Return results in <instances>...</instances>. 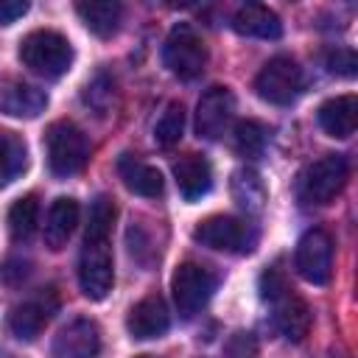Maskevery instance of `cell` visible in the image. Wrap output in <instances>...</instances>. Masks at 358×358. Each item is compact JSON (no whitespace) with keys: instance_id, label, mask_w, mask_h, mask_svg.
Wrapping results in <instances>:
<instances>
[{"instance_id":"cell-13","label":"cell","mask_w":358,"mask_h":358,"mask_svg":"<svg viewBox=\"0 0 358 358\" xmlns=\"http://www.w3.org/2000/svg\"><path fill=\"white\" fill-rule=\"evenodd\" d=\"M235 112V98L227 87H213L199 98L196 106V131L204 140H218Z\"/></svg>"},{"instance_id":"cell-3","label":"cell","mask_w":358,"mask_h":358,"mask_svg":"<svg viewBox=\"0 0 358 358\" xmlns=\"http://www.w3.org/2000/svg\"><path fill=\"white\" fill-rule=\"evenodd\" d=\"M20 62L42 78H59L73 64V48L67 42V36H62L59 31L39 28V31H31L28 36H22Z\"/></svg>"},{"instance_id":"cell-14","label":"cell","mask_w":358,"mask_h":358,"mask_svg":"<svg viewBox=\"0 0 358 358\" xmlns=\"http://www.w3.org/2000/svg\"><path fill=\"white\" fill-rule=\"evenodd\" d=\"M171 327V313H168V305L159 294H151V296H143L126 316V330L131 338H159L165 330Z\"/></svg>"},{"instance_id":"cell-12","label":"cell","mask_w":358,"mask_h":358,"mask_svg":"<svg viewBox=\"0 0 358 358\" xmlns=\"http://www.w3.org/2000/svg\"><path fill=\"white\" fill-rule=\"evenodd\" d=\"M101 330L92 319H73L59 330L50 347V358H98Z\"/></svg>"},{"instance_id":"cell-22","label":"cell","mask_w":358,"mask_h":358,"mask_svg":"<svg viewBox=\"0 0 358 358\" xmlns=\"http://www.w3.org/2000/svg\"><path fill=\"white\" fill-rule=\"evenodd\" d=\"M28 165L25 140L8 129H0V187L11 185Z\"/></svg>"},{"instance_id":"cell-24","label":"cell","mask_w":358,"mask_h":358,"mask_svg":"<svg viewBox=\"0 0 358 358\" xmlns=\"http://www.w3.org/2000/svg\"><path fill=\"white\" fill-rule=\"evenodd\" d=\"M232 196L235 201L246 210V213H260L263 201H266V187H263V179L255 173V171H238L232 176Z\"/></svg>"},{"instance_id":"cell-7","label":"cell","mask_w":358,"mask_h":358,"mask_svg":"<svg viewBox=\"0 0 358 358\" xmlns=\"http://www.w3.org/2000/svg\"><path fill=\"white\" fill-rule=\"evenodd\" d=\"M173 305L179 310L182 319H193L204 305L207 299L213 296V288H215V277L210 274L207 266L201 263H182L176 271H173Z\"/></svg>"},{"instance_id":"cell-27","label":"cell","mask_w":358,"mask_h":358,"mask_svg":"<svg viewBox=\"0 0 358 358\" xmlns=\"http://www.w3.org/2000/svg\"><path fill=\"white\" fill-rule=\"evenodd\" d=\"M327 67H330V73H336V76L352 78L358 62H355V53H352L350 48H336V50L327 56Z\"/></svg>"},{"instance_id":"cell-17","label":"cell","mask_w":358,"mask_h":358,"mask_svg":"<svg viewBox=\"0 0 358 358\" xmlns=\"http://www.w3.org/2000/svg\"><path fill=\"white\" fill-rule=\"evenodd\" d=\"M232 28L241 36H255V39H277L282 34L280 17L268 6H260V3L241 6L232 17Z\"/></svg>"},{"instance_id":"cell-2","label":"cell","mask_w":358,"mask_h":358,"mask_svg":"<svg viewBox=\"0 0 358 358\" xmlns=\"http://www.w3.org/2000/svg\"><path fill=\"white\" fill-rule=\"evenodd\" d=\"M260 296L263 302L271 305V319L274 327L288 338V341H302L310 330V310L308 302L296 294L291 280L280 266H271L260 277Z\"/></svg>"},{"instance_id":"cell-6","label":"cell","mask_w":358,"mask_h":358,"mask_svg":"<svg viewBox=\"0 0 358 358\" xmlns=\"http://www.w3.org/2000/svg\"><path fill=\"white\" fill-rule=\"evenodd\" d=\"M162 59H165V67L182 78V81H193L204 73V64H207V48L201 42V36L196 34L193 25L187 22H176L165 39V48H162Z\"/></svg>"},{"instance_id":"cell-21","label":"cell","mask_w":358,"mask_h":358,"mask_svg":"<svg viewBox=\"0 0 358 358\" xmlns=\"http://www.w3.org/2000/svg\"><path fill=\"white\" fill-rule=\"evenodd\" d=\"M76 11L81 22L95 34V36H112L120 25V3L112 0H90V3H76Z\"/></svg>"},{"instance_id":"cell-30","label":"cell","mask_w":358,"mask_h":358,"mask_svg":"<svg viewBox=\"0 0 358 358\" xmlns=\"http://www.w3.org/2000/svg\"><path fill=\"white\" fill-rule=\"evenodd\" d=\"M137 358H151V355H137Z\"/></svg>"},{"instance_id":"cell-18","label":"cell","mask_w":358,"mask_h":358,"mask_svg":"<svg viewBox=\"0 0 358 358\" xmlns=\"http://www.w3.org/2000/svg\"><path fill=\"white\" fill-rule=\"evenodd\" d=\"M76 224H78V201L70 199V196H59L50 204L48 218H45V243H48V249H53V252L64 249Z\"/></svg>"},{"instance_id":"cell-4","label":"cell","mask_w":358,"mask_h":358,"mask_svg":"<svg viewBox=\"0 0 358 358\" xmlns=\"http://www.w3.org/2000/svg\"><path fill=\"white\" fill-rule=\"evenodd\" d=\"M350 165L341 154H324L322 159L310 162L296 179V199L308 207L330 204L347 185Z\"/></svg>"},{"instance_id":"cell-1","label":"cell","mask_w":358,"mask_h":358,"mask_svg":"<svg viewBox=\"0 0 358 358\" xmlns=\"http://www.w3.org/2000/svg\"><path fill=\"white\" fill-rule=\"evenodd\" d=\"M115 224V201L109 196H98L90 204L87 218V235L78 257V285L84 296L90 299H106L115 282L112 268V249H109V232Z\"/></svg>"},{"instance_id":"cell-29","label":"cell","mask_w":358,"mask_h":358,"mask_svg":"<svg viewBox=\"0 0 358 358\" xmlns=\"http://www.w3.org/2000/svg\"><path fill=\"white\" fill-rule=\"evenodd\" d=\"M25 11H28V3L25 0H0V25H11Z\"/></svg>"},{"instance_id":"cell-19","label":"cell","mask_w":358,"mask_h":358,"mask_svg":"<svg viewBox=\"0 0 358 358\" xmlns=\"http://www.w3.org/2000/svg\"><path fill=\"white\" fill-rule=\"evenodd\" d=\"M117 173H120L123 185H126L131 193L145 196V199H157V196L162 193V187H165L162 173H159L154 165H148V162H143V159H137V157H131V154H123V157L117 159Z\"/></svg>"},{"instance_id":"cell-20","label":"cell","mask_w":358,"mask_h":358,"mask_svg":"<svg viewBox=\"0 0 358 358\" xmlns=\"http://www.w3.org/2000/svg\"><path fill=\"white\" fill-rule=\"evenodd\" d=\"M358 123V98L336 95L319 106V126L330 137H350Z\"/></svg>"},{"instance_id":"cell-15","label":"cell","mask_w":358,"mask_h":358,"mask_svg":"<svg viewBox=\"0 0 358 358\" xmlns=\"http://www.w3.org/2000/svg\"><path fill=\"white\" fill-rule=\"evenodd\" d=\"M48 106V95L20 78L0 81V112L11 117H39Z\"/></svg>"},{"instance_id":"cell-25","label":"cell","mask_w":358,"mask_h":358,"mask_svg":"<svg viewBox=\"0 0 358 358\" xmlns=\"http://www.w3.org/2000/svg\"><path fill=\"white\" fill-rule=\"evenodd\" d=\"M182 131H185V109L182 103H168L165 112L159 115L157 126H154V140L162 145V148H171L182 140Z\"/></svg>"},{"instance_id":"cell-28","label":"cell","mask_w":358,"mask_h":358,"mask_svg":"<svg viewBox=\"0 0 358 358\" xmlns=\"http://www.w3.org/2000/svg\"><path fill=\"white\" fill-rule=\"evenodd\" d=\"M227 358H257V341L252 333H235L227 341Z\"/></svg>"},{"instance_id":"cell-23","label":"cell","mask_w":358,"mask_h":358,"mask_svg":"<svg viewBox=\"0 0 358 358\" xmlns=\"http://www.w3.org/2000/svg\"><path fill=\"white\" fill-rule=\"evenodd\" d=\"M36 221H39V201L36 196H22L11 204L8 210V232L17 243L31 241V235L36 232Z\"/></svg>"},{"instance_id":"cell-16","label":"cell","mask_w":358,"mask_h":358,"mask_svg":"<svg viewBox=\"0 0 358 358\" xmlns=\"http://www.w3.org/2000/svg\"><path fill=\"white\" fill-rule=\"evenodd\" d=\"M173 176H176V187L187 201L201 199L204 193H210L213 187V171L210 162L199 154H185L173 162Z\"/></svg>"},{"instance_id":"cell-9","label":"cell","mask_w":358,"mask_h":358,"mask_svg":"<svg viewBox=\"0 0 358 358\" xmlns=\"http://www.w3.org/2000/svg\"><path fill=\"white\" fill-rule=\"evenodd\" d=\"M255 90L263 101L285 106L291 103L302 90V70L291 56H274L263 64V70L255 78Z\"/></svg>"},{"instance_id":"cell-5","label":"cell","mask_w":358,"mask_h":358,"mask_svg":"<svg viewBox=\"0 0 358 358\" xmlns=\"http://www.w3.org/2000/svg\"><path fill=\"white\" fill-rule=\"evenodd\" d=\"M45 154H48V168L53 171V176L67 179L87 165L90 143L76 123L56 120L45 131Z\"/></svg>"},{"instance_id":"cell-10","label":"cell","mask_w":358,"mask_h":358,"mask_svg":"<svg viewBox=\"0 0 358 358\" xmlns=\"http://www.w3.org/2000/svg\"><path fill=\"white\" fill-rule=\"evenodd\" d=\"M294 266H296L299 277L313 282V285L330 282V274H333V238L319 227L308 229L296 243Z\"/></svg>"},{"instance_id":"cell-26","label":"cell","mask_w":358,"mask_h":358,"mask_svg":"<svg viewBox=\"0 0 358 358\" xmlns=\"http://www.w3.org/2000/svg\"><path fill=\"white\" fill-rule=\"evenodd\" d=\"M266 140H268V131L257 120H241L235 126V151L241 157H257L266 148Z\"/></svg>"},{"instance_id":"cell-11","label":"cell","mask_w":358,"mask_h":358,"mask_svg":"<svg viewBox=\"0 0 358 358\" xmlns=\"http://www.w3.org/2000/svg\"><path fill=\"white\" fill-rule=\"evenodd\" d=\"M53 310H56V294L53 291H42V294L14 305L8 310L6 324H8L11 336H17L20 341H34L45 330V324H48Z\"/></svg>"},{"instance_id":"cell-8","label":"cell","mask_w":358,"mask_h":358,"mask_svg":"<svg viewBox=\"0 0 358 358\" xmlns=\"http://www.w3.org/2000/svg\"><path fill=\"white\" fill-rule=\"evenodd\" d=\"M193 238L201 246H210V249H218V252H232V255L252 252L255 241H257L255 229L246 221L232 218V215H213V218L201 221L193 229Z\"/></svg>"}]
</instances>
